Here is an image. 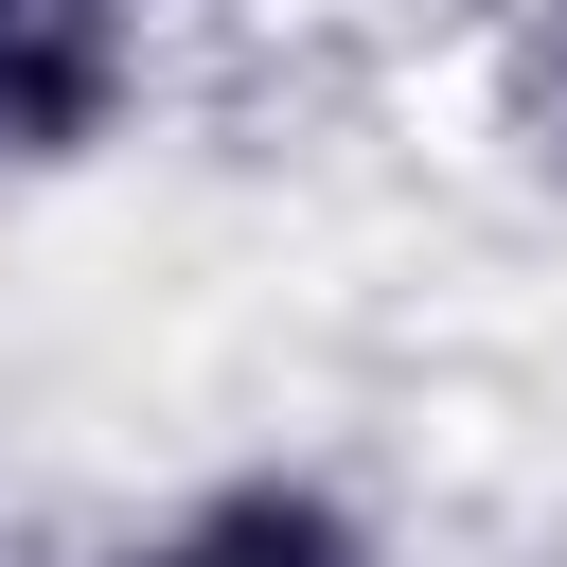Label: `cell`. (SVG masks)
Returning a JSON list of instances; mask_svg holds the SVG:
<instances>
[{
    "label": "cell",
    "mask_w": 567,
    "mask_h": 567,
    "mask_svg": "<svg viewBox=\"0 0 567 567\" xmlns=\"http://www.w3.org/2000/svg\"><path fill=\"white\" fill-rule=\"evenodd\" d=\"M159 89V0H0V177H89Z\"/></svg>",
    "instance_id": "obj_1"
},
{
    "label": "cell",
    "mask_w": 567,
    "mask_h": 567,
    "mask_svg": "<svg viewBox=\"0 0 567 567\" xmlns=\"http://www.w3.org/2000/svg\"><path fill=\"white\" fill-rule=\"evenodd\" d=\"M89 567H390V532H372V496L319 478V461H230V478L159 496L142 532H106Z\"/></svg>",
    "instance_id": "obj_2"
},
{
    "label": "cell",
    "mask_w": 567,
    "mask_h": 567,
    "mask_svg": "<svg viewBox=\"0 0 567 567\" xmlns=\"http://www.w3.org/2000/svg\"><path fill=\"white\" fill-rule=\"evenodd\" d=\"M532 124H549V159H567V0H549V35H532Z\"/></svg>",
    "instance_id": "obj_3"
}]
</instances>
